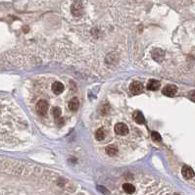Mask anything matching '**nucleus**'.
<instances>
[{
  "label": "nucleus",
  "instance_id": "obj_7",
  "mask_svg": "<svg viewBox=\"0 0 195 195\" xmlns=\"http://www.w3.org/2000/svg\"><path fill=\"white\" fill-rule=\"evenodd\" d=\"M52 91H53L54 94L56 95H59L61 94L63 91H64V84L60 81H55V83L52 84Z\"/></svg>",
  "mask_w": 195,
  "mask_h": 195
},
{
  "label": "nucleus",
  "instance_id": "obj_5",
  "mask_svg": "<svg viewBox=\"0 0 195 195\" xmlns=\"http://www.w3.org/2000/svg\"><path fill=\"white\" fill-rule=\"evenodd\" d=\"M176 91H178V88H176V85H173V84H169V85H166L164 88H163V94L166 96L169 97H173L176 95Z\"/></svg>",
  "mask_w": 195,
  "mask_h": 195
},
{
  "label": "nucleus",
  "instance_id": "obj_1",
  "mask_svg": "<svg viewBox=\"0 0 195 195\" xmlns=\"http://www.w3.org/2000/svg\"><path fill=\"white\" fill-rule=\"evenodd\" d=\"M35 110L37 112L38 115L44 116L47 114V111H48V103L45 100H39L35 106Z\"/></svg>",
  "mask_w": 195,
  "mask_h": 195
},
{
  "label": "nucleus",
  "instance_id": "obj_11",
  "mask_svg": "<svg viewBox=\"0 0 195 195\" xmlns=\"http://www.w3.org/2000/svg\"><path fill=\"white\" fill-rule=\"evenodd\" d=\"M123 189L126 192V193H130V194L133 193V192L135 191V187H134V185L131 183H124Z\"/></svg>",
  "mask_w": 195,
  "mask_h": 195
},
{
  "label": "nucleus",
  "instance_id": "obj_12",
  "mask_svg": "<svg viewBox=\"0 0 195 195\" xmlns=\"http://www.w3.org/2000/svg\"><path fill=\"white\" fill-rule=\"evenodd\" d=\"M95 138H96V140H98V141L103 140V139L105 138V131H104L103 128H98V130H96Z\"/></svg>",
  "mask_w": 195,
  "mask_h": 195
},
{
  "label": "nucleus",
  "instance_id": "obj_16",
  "mask_svg": "<svg viewBox=\"0 0 195 195\" xmlns=\"http://www.w3.org/2000/svg\"><path fill=\"white\" fill-rule=\"evenodd\" d=\"M188 96H189V98H190L192 101L193 102H195V90H192V91H190L188 93Z\"/></svg>",
  "mask_w": 195,
  "mask_h": 195
},
{
  "label": "nucleus",
  "instance_id": "obj_13",
  "mask_svg": "<svg viewBox=\"0 0 195 195\" xmlns=\"http://www.w3.org/2000/svg\"><path fill=\"white\" fill-rule=\"evenodd\" d=\"M106 153L109 155V156H111V157L115 156V155L118 153V149L116 148L115 146L110 145V146L106 147Z\"/></svg>",
  "mask_w": 195,
  "mask_h": 195
},
{
  "label": "nucleus",
  "instance_id": "obj_10",
  "mask_svg": "<svg viewBox=\"0 0 195 195\" xmlns=\"http://www.w3.org/2000/svg\"><path fill=\"white\" fill-rule=\"evenodd\" d=\"M133 120L135 121V123H137V124H139V125H141V124L144 123L145 119H144V116H143V114H142L141 112L136 111L135 113H133Z\"/></svg>",
  "mask_w": 195,
  "mask_h": 195
},
{
  "label": "nucleus",
  "instance_id": "obj_6",
  "mask_svg": "<svg viewBox=\"0 0 195 195\" xmlns=\"http://www.w3.org/2000/svg\"><path fill=\"white\" fill-rule=\"evenodd\" d=\"M181 173H183V178L186 180H190L194 176V171L192 170V168L188 167V166H184L181 169Z\"/></svg>",
  "mask_w": 195,
  "mask_h": 195
},
{
  "label": "nucleus",
  "instance_id": "obj_2",
  "mask_svg": "<svg viewBox=\"0 0 195 195\" xmlns=\"http://www.w3.org/2000/svg\"><path fill=\"white\" fill-rule=\"evenodd\" d=\"M71 12L75 17H80L83 12V6L80 1L74 2L71 6Z\"/></svg>",
  "mask_w": 195,
  "mask_h": 195
},
{
  "label": "nucleus",
  "instance_id": "obj_8",
  "mask_svg": "<svg viewBox=\"0 0 195 195\" xmlns=\"http://www.w3.org/2000/svg\"><path fill=\"white\" fill-rule=\"evenodd\" d=\"M78 106H80V101L77 97H74L70 100L69 102V109L71 111H77L78 109Z\"/></svg>",
  "mask_w": 195,
  "mask_h": 195
},
{
  "label": "nucleus",
  "instance_id": "obj_3",
  "mask_svg": "<svg viewBox=\"0 0 195 195\" xmlns=\"http://www.w3.org/2000/svg\"><path fill=\"white\" fill-rule=\"evenodd\" d=\"M130 90L134 95H137V94H140L142 91H143V84H142L140 81H133L130 85Z\"/></svg>",
  "mask_w": 195,
  "mask_h": 195
},
{
  "label": "nucleus",
  "instance_id": "obj_15",
  "mask_svg": "<svg viewBox=\"0 0 195 195\" xmlns=\"http://www.w3.org/2000/svg\"><path fill=\"white\" fill-rule=\"evenodd\" d=\"M151 137L154 141H157V142H159L161 139H162L161 138V135L158 133H156V131H153V133H151Z\"/></svg>",
  "mask_w": 195,
  "mask_h": 195
},
{
  "label": "nucleus",
  "instance_id": "obj_14",
  "mask_svg": "<svg viewBox=\"0 0 195 195\" xmlns=\"http://www.w3.org/2000/svg\"><path fill=\"white\" fill-rule=\"evenodd\" d=\"M61 114H62V111H61V109H60L59 107H55L53 109V115H54L55 119H59V117L61 116Z\"/></svg>",
  "mask_w": 195,
  "mask_h": 195
},
{
  "label": "nucleus",
  "instance_id": "obj_4",
  "mask_svg": "<svg viewBox=\"0 0 195 195\" xmlns=\"http://www.w3.org/2000/svg\"><path fill=\"white\" fill-rule=\"evenodd\" d=\"M115 133L119 134V135H126L128 133V128L126 124L124 123H119L115 126Z\"/></svg>",
  "mask_w": 195,
  "mask_h": 195
},
{
  "label": "nucleus",
  "instance_id": "obj_9",
  "mask_svg": "<svg viewBox=\"0 0 195 195\" xmlns=\"http://www.w3.org/2000/svg\"><path fill=\"white\" fill-rule=\"evenodd\" d=\"M159 87H160V83L159 80H150L148 81V83H147V88H148L149 90L155 91Z\"/></svg>",
  "mask_w": 195,
  "mask_h": 195
}]
</instances>
